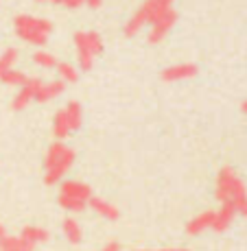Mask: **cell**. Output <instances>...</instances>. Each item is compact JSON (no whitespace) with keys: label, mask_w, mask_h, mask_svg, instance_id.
I'll return each instance as SVG.
<instances>
[{"label":"cell","mask_w":247,"mask_h":251,"mask_svg":"<svg viewBox=\"0 0 247 251\" xmlns=\"http://www.w3.org/2000/svg\"><path fill=\"white\" fill-rule=\"evenodd\" d=\"M160 251H188V249H180V247H171V249H160Z\"/></svg>","instance_id":"obj_28"},{"label":"cell","mask_w":247,"mask_h":251,"mask_svg":"<svg viewBox=\"0 0 247 251\" xmlns=\"http://www.w3.org/2000/svg\"><path fill=\"white\" fill-rule=\"evenodd\" d=\"M75 46H77V59H79V68L81 70H92L94 66V50L90 48V42H88V33L85 31H79L75 33Z\"/></svg>","instance_id":"obj_6"},{"label":"cell","mask_w":247,"mask_h":251,"mask_svg":"<svg viewBox=\"0 0 247 251\" xmlns=\"http://www.w3.org/2000/svg\"><path fill=\"white\" fill-rule=\"evenodd\" d=\"M75 149H70L61 140L53 142L46 151L44 157V181L48 186H55L57 181L64 179V175L70 171V166L75 164Z\"/></svg>","instance_id":"obj_2"},{"label":"cell","mask_w":247,"mask_h":251,"mask_svg":"<svg viewBox=\"0 0 247 251\" xmlns=\"http://www.w3.org/2000/svg\"><path fill=\"white\" fill-rule=\"evenodd\" d=\"M64 88H66V83L61 79L51 81V83H44V81H42L40 88H37V92H35V100L37 103H48V100H53L55 96H59L61 92H64Z\"/></svg>","instance_id":"obj_13"},{"label":"cell","mask_w":247,"mask_h":251,"mask_svg":"<svg viewBox=\"0 0 247 251\" xmlns=\"http://www.w3.org/2000/svg\"><path fill=\"white\" fill-rule=\"evenodd\" d=\"M197 66L195 64H177V66H168L162 70V81L166 83H175V81H186L197 76Z\"/></svg>","instance_id":"obj_8"},{"label":"cell","mask_w":247,"mask_h":251,"mask_svg":"<svg viewBox=\"0 0 247 251\" xmlns=\"http://www.w3.org/2000/svg\"><path fill=\"white\" fill-rule=\"evenodd\" d=\"M215 197L219 203H232L236 207V214L247 216V188L243 179L234 173V168L225 166L219 171L217 177Z\"/></svg>","instance_id":"obj_1"},{"label":"cell","mask_w":247,"mask_h":251,"mask_svg":"<svg viewBox=\"0 0 247 251\" xmlns=\"http://www.w3.org/2000/svg\"><path fill=\"white\" fill-rule=\"evenodd\" d=\"M20 236L27 240V243H31L33 247L44 245V243H48V238H51V234H48L44 227H37V225H28V227H24Z\"/></svg>","instance_id":"obj_15"},{"label":"cell","mask_w":247,"mask_h":251,"mask_svg":"<svg viewBox=\"0 0 247 251\" xmlns=\"http://www.w3.org/2000/svg\"><path fill=\"white\" fill-rule=\"evenodd\" d=\"M16 61H18V50L16 48H7V50L0 55V75L11 70L13 66H16Z\"/></svg>","instance_id":"obj_22"},{"label":"cell","mask_w":247,"mask_h":251,"mask_svg":"<svg viewBox=\"0 0 247 251\" xmlns=\"http://www.w3.org/2000/svg\"><path fill=\"white\" fill-rule=\"evenodd\" d=\"M85 4H88L90 9H99L101 4H103V0H85Z\"/></svg>","instance_id":"obj_27"},{"label":"cell","mask_w":247,"mask_h":251,"mask_svg":"<svg viewBox=\"0 0 247 251\" xmlns=\"http://www.w3.org/2000/svg\"><path fill=\"white\" fill-rule=\"evenodd\" d=\"M13 31L20 40L28 42L33 46H44L48 42V35L53 33V22L44 18H33V16H16L13 20Z\"/></svg>","instance_id":"obj_3"},{"label":"cell","mask_w":247,"mask_h":251,"mask_svg":"<svg viewBox=\"0 0 247 251\" xmlns=\"http://www.w3.org/2000/svg\"><path fill=\"white\" fill-rule=\"evenodd\" d=\"M234 216H236V207L234 205H232V203H221L219 210H215V223H212V231H217V234L225 231L232 225Z\"/></svg>","instance_id":"obj_11"},{"label":"cell","mask_w":247,"mask_h":251,"mask_svg":"<svg viewBox=\"0 0 247 251\" xmlns=\"http://www.w3.org/2000/svg\"><path fill=\"white\" fill-rule=\"evenodd\" d=\"M59 4H64L68 9H77V7H81V4H85V0H61Z\"/></svg>","instance_id":"obj_25"},{"label":"cell","mask_w":247,"mask_h":251,"mask_svg":"<svg viewBox=\"0 0 247 251\" xmlns=\"http://www.w3.org/2000/svg\"><path fill=\"white\" fill-rule=\"evenodd\" d=\"M37 2H57V4H59L61 0H37Z\"/></svg>","instance_id":"obj_29"},{"label":"cell","mask_w":247,"mask_h":251,"mask_svg":"<svg viewBox=\"0 0 247 251\" xmlns=\"http://www.w3.org/2000/svg\"><path fill=\"white\" fill-rule=\"evenodd\" d=\"M173 0H144L142 4L138 7V11L129 18V22L125 24V35L134 37L136 33L142 31L144 24H151L156 18L162 16L166 9H171Z\"/></svg>","instance_id":"obj_4"},{"label":"cell","mask_w":247,"mask_h":251,"mask_svg":"<svg viewBox=\"0 0 247 251\" xmlns=\"http://www.w3.org/2000/svg\"><path fill=\"white\" fill-rule=\"evenodd\" d=\"M55 68L59 72V79L64 81V83H75V81L79 79V70L72 64H68V61H57Z\"/></svg>","instance_id":"obj_19"},{"label":"cell","mask_w":247,"mask_h":251,"mask_svg":"<svg viewBox=\"0 0 247 251\" xmlns=\"http://www.w3.org/2000/svg\"><path fill=\"white\" fill-rule=\"evenodd\" d=\"M27 79H28V76L24 75V72L13 70V68L0 75V81H2V83H7V85H13V88H20V85H24V81H27Z\"/></svg>","instance_id":"obj_20"},{"label":"cell","mask_w":247,"mask_h":251,"mask_svg":"<svg viewBox=\"0 0 247 251\" xmlns=\"http://www.w3.org/2000/svg\"><path fill=\"white\" fill-rule=\"evenodd\" d=\"M212 223H215V210H206V212H201V214H197L195 219L188 221L186 234L188 236H199L206 229H212Z\"/></svg>","instance_id":"obj_10"},{"label":"cell","mask_w":247,"mask_h":251,"mask_svg":"<svg viewBox=\"0 0 247 251\" xmlns=\"http://www.w3.org/2000/svg\"><path fill=\"white\" fill-rule=\"evenodd\" d=\"M7 234V231H4V227H2V223H0V238H2V236Z\"/></svg>","instance_id":"obj_30"},{"label":"cell","mask_w":247,"mask_h":251,"mask_svg":"<svg viewBox=\"0 0 247 251\" xmlns=\"http://www.w3.org/2000/svg\"><path fill=\"white\" fill-rule=\"evenodd\" d=\"M68 125H70V131H77L81 127V120H83V114H81V105L77 100H70V103L64 107Z\"/></svg>","instance_id":"obj_17"},{"label":"cell","mask_w":247,"mask_h":251,"mask_svg":"<svg viewBox=\"0 0 247 251\" xmlns=\"http://www.w3.org/2000/svg\"><path fill=\"white\" fill-rule=\"evenodd\" d=\"M33 61H35L37 66H42V68H46V70H51V68H55L57 66L55 55L48 52V50H35L33 52Z\"/></svg>","instance_id":"obj_21"},{"label":"cell","mask_w":247,"mask_h":251,"mask_svg":"<svg viewBox=\"0 0 247 251\" xmlns=\"http://www.w3.org/2000/svg\"><path fill=\"white\" fill-rule=\"evenodd\" d=\"M61 229H64L66 240H68V243H72V245H79L81 238H83L79 223H77L75 219H64V223H61Z\"/></svg>","instance_id":"obj_18"},{"label":"cell","mask_w":247,"mask_h":251,"mask_svg":"<svg viewBox=\"0 0 247 251\" xmlns=\"http://www.w3.org/2000/svg\"><path fill=\"white\" fill-rule=\"evenodd\" d=\"M57 203H59L64 210L68 212H81V210H85V205L88 203H83V201H77V199H68V197H57Z\"/></svg>","instance_id":"obj_23"},{"label":"cell","mask_w":247,"mask_h":251,"mask_svg":"<svg viewBox=\"0 0 247 251\" xmlns=\"http://www.w3.org/2000/svg\"><path fill=\"white\" fill-rule=\"evenodd\" d=\"M88 42H90V48L94 50V55L99 57L101 52H103V40H101V35L99 33H94V31H90L88 33Z\"/></svg>","instance_id":"obj_24"},{"label":"cell","mask_w":247,"mask_h":251,"mask_svg":"<svg viewBox=\"0 0 247 251\" xmlns=\"http://www.w3.org/2000/svg\"><path fill=\"white\" fill-rule=\"evenodd\" d=\"M59 195L61 197H68V199H77V201H83V203H88L90 197H92V188L85 181L66 179V181H61V186H59Z\"/></svg>","instance_id":"obj_7"},{"label":"cell","mask_w":247,"mask_h":251,"mask_svg":"<svg viewBox=\"0 0 247 251\" xmlns=\"http://www.w3.org/2000/svg\"><path fill=\"white\" fill-rule=\"evenodd\" d=\"M243 112L247 114V100H245V103H243Z\"/></svg>","instance_id":"obj_31"},{"label":"cell","mask_w":247,"mask_h":251,"mask_svg":"<svg viewBox=\"0 0 247 251\" xmlns=\"http://www.w3.org/2000/svg\"><path fill=\"white\" fill-rule=\"evenodd\" d=\"M101 251H120V245L116 243V240H110V243L105 245V247L101 249Z\"/></svg>","instance_id":"obj_26"},{"label":"cell","mask_w":247,"mask_h":251,"mask_svg":"<svg viewBox=\"0 0 247 251\" xmlns=\"http://www.w3.org/2000/svg\"><path fill=\"white\" fill-rule=\"evenodd\" d=\"M70 125H68V118H66V112L64 109H59V112L55 114V118H53V136L57 140H64L70 136Z\"/></svg>","instance_id":"obj_16"},{"label":"cell","mask_w":247,"mask_h":251,"mask_svg":"<svg viewBox=\"0 0 247 251\" xmlns=\"http://www.w3.org/2000/svg\"><path fill=\"white\" fill-rule=\"evenodd\" d=\"M42 79H27L24 81V85H20V92L16 94V99H13L11 107L16 109V112H20V109L27 107L31 100H35V92L40 88Z\"/></svg>","instance_id":"obj_9"},{"label":"cell","mask_w":247,"mask_h":251,"mask_svg":"<svg viewBox=\"0 0 247 251\" xmlns=\"http://www.w3.org/2000/svg\"><path fill=\"white\" fill-rule=\"evenodd\" d=\"M0 251H35L31 243L22 238V236H7L0 238Z\"/></svg>","instance_id":"obj_14"},{"label":"cell","mask_w":247,"mask_h":251,"mask_svg":"<svg viewBox=\"0 0 247 251\" xmlns=\"http://www.w3.org/2000/svg\"><path fill=\"white\" fill-rule=\"evenodd\" d=\"M175 22H177V11L173 7L166 9L160 18H156L151 22V31H149V44H160L168 35V31L175 26Z\"/></svg>","instance_id":"obj_5"},{"label":"cell","mask_w":247,"mask_h":251,"mask_svg":"<svg viewBox=\"0 0 247 251\" xmlns=\"http://www.w3.org/2000/svg\"><path fill=\"white\" fill-rule=\"evenodd\" d=\"M88 205L101 216V219H105V221H118L120 219L118 207H116L114 203H110V201L101 199V197H90Z\"/></svg>","instance_id":"obj_12"}]
</instances>
